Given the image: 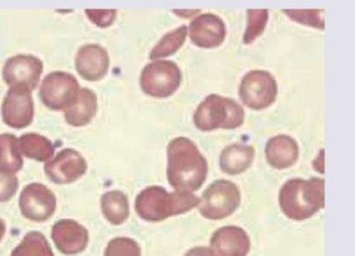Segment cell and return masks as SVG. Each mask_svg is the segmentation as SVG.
<instances>
[{
	"instance_id": "obj_9",
	"label": "cell",
	"mask_w": 355,
	"mask_h": 256,
	"mask_svg": "<svg viewBox=\"0 0 355 256\" xmlns=\"http://www.w3.org/2000/svg\"><path fill=\"white\" fill-rule=\"evenodd\" d=\"M34 111L31 91L24 86L10 87L2 103L3 122L13 129L26 128L33 121Z\"/></svg>"
},
{
	"instance_id": "obj_31",
	"label": "cell",
	"mask_w": 355,
	"mask_h": 256,
	"mask_svg": "<svg viewBox=\"0 0 355 256\" xmlns=\"http://www.w3.org/2000/svg\"><path fill=\"white\" fill-rule=\"evenodd\" d=\"M185 256H214V255L209 248L196 247L189 250Z\"/></svg>"
},
{
	"instance_id": "obj_30",
	"label": "cell",
	"mask_w": 355,
	"mask_h": 256,
	"mask_svg": "<svg viewBox=\"0 0 355 256\" xmlns=\"http://www.w3.org/2000/svg\"><path fill=\"white\" fill-rule=\"evenodd\" d=\"M313 167L320 174H324V149L320 150L318 157L313 161Z\"/></svg>"
},
{
	"instance_id": "obj_11",
	"label": "cell",
	"mask_w": 355,
	"mask_h": 256,
	"mask_svg": "<svg viewBox=\"0 0 355 256\" xmlns=\"http://www.w3.org/2000/svg\"><path fill=\"white\" fill-rule=\"evenodd\" d=\"M19 205L21 212L26 219L44 222L54 214L56 199L45 185L33 183L28 185L21 192Z\"/></svg>"
},
{
	"instance_id": "obj_12",
	"label": "cell",
	"mask_w": 355,
	"mask_h": 256,
	"mask_svg": "<svg viewBox=\"0 0 355 256\" xmlns=\"http://www.w3.org/2000/svg\"><path fill=\"white\" fill-rule=\"evenodd\" d=\"M87 170L82 154L71 149L62 150L44 166L45 174L55 184L72 183L83 176Z\"/></svg>"
},
{
	"instance_id": "obj_32",
	"label": "cell",
	"mask_w": 355,
	"mask_h": 256,
	"mask_svg": "<svg viewBox=\"0 0 355 256\" xmlns=\"http://www.w3.org/2000/svg\"><path fill=\"white\" fill-rule=\"evenodd\" d=\"M173 12L177 13L178 16L184 17H191L196 15L201 12L200 10H174Z\"/></svg>"
},
{
	"instance_id": "obj_21",
	"label": "cell",
	"mask_w": 355,
	"mask_h": 256,
	"mask_svg": "<svg viewBox=\"0 0 355 256\" xmlns=\"http://www.w3.org/2000/svg\"><path fill=\"white\" fill-rule=\"evenodd\" d=\"M23 165L19 139L10 134L0 135V171L15 174Z\"/></svg>"
},
{
	"instance_id": "obj_22",
	"label": "cell",
	"mask_w": 355,
	"mask_h": 256,
	"mask_svg": "<svg viewBox=\"0 0 355 256\" xmlns=\"http://www.w3.org/2000/svg\"><path fill=\"white\" fill-rule=\"evenodd\" d=\"M101 209L109 222L114 226H119L128 219V199L122 192H108L102 196Z\"/></svg>"
},
{
	"instance_id": "obj_1",
	"label": "cell",
	"mask_w": 355,
	"mask_h": 256,
	"mask_svg": "<svg viewBox=\"0 0 355 256\" xmlns=\"http://www.w3.org/2000/svg\"><path fill=\"white\" fill-rule=\"evenodd\" d=\"M167 156V178L175 191L191 194L199 190L209 167L198 146L191 139L175 138L168 143Z\"/></svg>"
},
{
	"instance_id": "obj_18",
	"label": "cell",
	"mask_w": 355,
	"mask_h": 256,
	"mask_svg": "<svg viewBox=\"0 0 355 256\" xmlns=\"http://www.w3.org/2000/svg\"><path fill=\"white\" fill-rule=\"evenodd\" d=\"M97 109L96 94L89 89H80L76 100L64 111L66 121L73 127H83L92 121Z\"/></svg>"
},
{
	"instance_id": "obj_4",
	"label": "cell",
	"mask_w": 355,
	"mask_h": 256,
	"mask_svg": "<svg viewBox=\"0 0 355 256\" xmlns=\"http://www.w3.org/2000/svg\"><path fill=\"white\" fill-rule=\"evenodd\" d=\"M245 120V111L236 101L211 94L199 104L194 114L196 127L202 131L217 129L240 127Z\"/></svg>"
},
{
	"instance_id": "obj_23",
	"label": "cell",
	"mask_w": 355,
	"mask_h": 256,
	"mask_svg": "<svg viewBox=\"0 0 355 256\" xmlns=\"http://www.w3.org/2000/svg\"><path fill=\"white\" fill-rule=\"evenodd\" d=\"M187 34L188 28L186 26L167 33L153 48L150 54V59L157 60L175 54L184 44Z\"/></svg>"
},
{
	"instance_id": "obj_3",
	"label": "cell",
	"mask_w": 355,
	"mask_h": 256,
	"mask_svg": "<svg viewBox=\"0 0 355 256\" xmlns=\"http://www.w3.org/2000/svg\"><path fill=\"white\" fill-rule=\"evenodd\" d=\"M200 203L198 196L189 192H168L154 185L143 190L136 199L139 217L149 222H160L172 216L189 212Z\"/></svg>"
},
{
	"instance_id": "obj_29",
	"label": "cell",
	"mask_w": 355,
	"mask_h": 256,
	"mask_svg": "<svg viewBox=\"0 0 355 256\" xmlns=\"http://www.w3.org/2000/svg\"><path fill=\"white\" fill-rule=\"evenodd\" d=\"M87 17L91 22L101 28H107L114 24L117 16V10H86Z\"/></svg>"
},
{
	"instance_id": "obj_13",
	"label": "cell",
	"mask_w": 355,
	"mask_h": 256,
	"mask_svg": "<svg viewBox=\"0 0 355 256\" xmlns=\"http://www.w3.org/2000/svg\"><path fill=\"white\" fill-rule=\"evenodd\" d=\"M189 37L200 48L219 47L226 37V26L216 14H202L189 24Z\"/></svg>"
},
{
	"instance_id": "obj_26",
	"label": "cell",
	"mask_w": 355,
	"mask_h": 256,
	"mask_svg": "<svg viewBox=\"0 0 355 256\" xmlns=\"http://www.w3.org/2000/svg\"><path fill=\"white\" fill-rule=\"evenodd\" d=\"M291 19L298 24H304L316 29L324 30V10L318 9H289L283 10Z\"/></svg>"
},
{
	"instance_id": "obj_16",
	"label": "cell",
	"mask_w": 355,
	"mask_h": 256,
	"mask_svg": "<svg viewBox=\"0 0 355 256\" xmlns=\"http://www.w3.org/2000/svg\"><path fill=\"white\" fill-rule=\"evenodd\" d=\"M55 246L65 255H76L85 250L89 232L83 226L70 219L60 220L52 229Z\"/></svg>"
},
{
	"instance_id": "obj_25",
	"label": "cell",
	"mask_w": 355,
	"mask_h": 256,
	"mask_svg": "<svg viewBox=\"0 0 355 256\" xmlns=\"http://www.w3.org/2000/svg\"><path fill=\"white\" fill-rule=\"evenodd\" d=\"M268 19L269 10L267 9L248 10V26L243 37L245 44H250L261 36Z\"/></svg>"
},
{
	"instance_id": "obj_17",
	"label": "cell",
	"mask_w": 355,
	"mask_h": 256,
	"mask_svg": "<svg viewBox=\"0 0 355 256\" xmlns=\"http://www.w3.org/2000/svg\"><path fill=\"white\" fill-rule=\"evenodd\" d=\"M266 156L270 167L286 170L297 163L300 148L297 143L291 136L279 135L267 142Z\"/></svg>"
},
{
	"instance_id": "obj_27",
	"label": "cell",
	"mask_w": 355,
	"mask_h": 256,
	"mask_svg": "<svg viewBox=\"0 0 355 256\" xmlns=\"http://www.w3.org/2000/svg\"><path fill=\"white\" fill-rule=\"evenodd\" d=\"M105 256H141V250L135 241L117 237L108 244Z\"/></svg>"
},
{
	"instance_id": "obj_15",
	"label": "cell",
	"mask_w": 355,
	"mask_h": 256,
	"mask_svg": "<svg viewBox=\"0 0 355 256\" xmlns=\"http://www.w3.org/2000/svg\"><path fill=\"white\" fill-rule=\"evenodd\" d=\"M110 59L107 51L97 44L80 48L76 58V68L80 77L89 82H98L107 75Z\"/></svg>"
},
{
	"instance_id": "obj_14",
	"label": "cell",
	"mask_w": 355,
	"mask_h": 256,
	"mask_svg": "<svg viewBox=\"0 0 355 256\" xmlns=\"http://www.w3.org/2000/svg\"><path fill=\"white\" fill-rule=\"evenodd\" d=\"M214 256H247L250 251V238L238 226H225L214 233L210 241Z\"/></svg>"
},
{
	"instance_id": "obj_10",
	"label": "cell",
	"mask_w": 355,
	"mask_h": 256,
	"mask_svg": "<svg viewBox=\"0 0 355 256\" xmlns=\"http://www.w3.org/2000/svg\"><path fill=\"white\" fill-rule=\"evenodd\" d=\"M44 64L33 55L13 56L3 68V79L10 87L24 86L33 92L40 83Z\"/></svg>"
},
{
	"instance_id": "obj_5",
	"label": "cell",
	"mask_w": 355,
	"mask_h": 256,
	"mask_svg": "<svg viewBox=\"0 0 355 256\" xmlns=\"http://www.w3.org/2000/svg\"><path fill=\"white\" fill-rule=\"evenodd\" d=\"M241 201V191L236 185L230 181L218 180L203 192L199 210L205 219H224L237 210Z\"/></svg>"
},
{
	"instance_id": "obj_28",
	"label": "cell",
	"mask_w": 355,
	"mask_h": 256,
	"mask_svg": "<svg viewBox=\"0 0 355 256\" xmlns=\"http://www.w3.org/2000/svg\"><path fill=\"white\" fill-rule=\"evenodd\" d=\"M19 185L15 174L0 171V203L10 201L16 194Z\"/></svg>"
},
{
	"instance_id": "obj_24",
	"label": "cell",
	"mask_w": 355,
	"mask_h": 256,
	"mask_svg": "<svg viewBox=\"0 0 355 256\" xmlns=\"http://www.w3.org/2000/svg\"><path fill=\"white\" fill-rule=\"evenodd\" d=\"M12 256H54L46 238L33 231L24 237L22 243L12 251Z\"/></svg>"
},
{
	"instance_id": "obj_2",
	"label": "cell",
	"mask_w": 355,
	"mask_h": 256,
	"mask_svg": "<svg viewBox=\"0 0 355 256\" xmlns=\"http://www.w3.org/2000/svg\"><path fill=\"white\" fill-rule=\"evenodd\" d=\"M325 182L323 179H293L281 188L279 205L284 215L296 221L311 219L324 208Z\"/></svg>"
},
{
	"instance_id": "obj_7",
	"label": "cell",
	"mask_w": 355,
	"mask_h": 256,
	"mask_svg": "<svg viewBox=\"0 0 355 256\" xmlns=\"http://www.w3.org/2000/svg\"><path fill=\"white\" fill-rule=\"evenodd\" d=\"M275 78L265 70H252L244 76L240 86V96L247 107L259 111L269 107L277 99Z\"/></svg>"
},
{
	"instance_id": "obj_8",
	"label": "cell",
	"mask_w": 355,
	"mask_h": 256,
	"mask_svg": "<svg viewBox=\"0 0 355 256\" xmlns=\"http://www.w3.org/2000/svg\"><path fill=\"white\" fill-rule=\"evenodd\" d=\"M79 91L75 76L69 73L54 72L42 82L40 96L45 107L53 111H65L76 100Z\"/></svg>"
},
{
	"instance_id": "obj_6",
	"label": "cell",
	"mask_w": 355,
	"mask_h": 256,
	"mask_svg": "<svg viewBox=\"0 0 355 256\" xmlns=\"http://www.w3.org/2000/svg\"><path fill=\"white\" fill-rule=\"evenodd\" d=\"M182 73L178 66L171 61L149 63L140 75L143 92L156 99H166L179 89Z\"/></svg>"
},
{
	"instance_id": "obj_33",
	"label": "cell",
	"mask_w": 355,
	"mask_h": 256,
	"mask_svg": "<svg viewBox=\"0 0 355 256\" xmlns=\"http://www.w3.org/2000/svg\"><path fill=\"white\" fill-rule=\"evenodd\" d=\"M6 233V224L3 221L0 219V241L2 240L3 235Z\"/></svg>"
},
{
	"instance_id": "obj_19",
	"label": "cell",
	"mask_w": 355,
	"mask_h": 256,
	"mask_svg": "<svg viewBox=\"0 0 355 256\" xmlns=\"http://www.w3.org/2000/svg\"><path fill=\"white\" fill-rule=\"evenodd\" d=\"M254 157V147L243 145L228 146L220 154V170L230 175L241 174L252 166Z\"/></svg>"
},
{
	"instance_id": "obj_20",
	"label": "cell",
	"mask_w": 355,
	"mask_h": 256,
	"mask_svg": "<svg viewBox=\"0 0 355 256\" xmlns=\"http://www.w3.org/2000/svg\"><path fill=\"white\" fill-rule=\"evenodd\" d=\"M19 145L21 154L30 159L38 161L51 160L55 153V147L45 136L29 133L20 136Z\"/></svg>"
}]
</instances>
